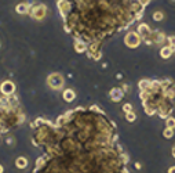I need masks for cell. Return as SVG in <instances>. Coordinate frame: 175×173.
Returning a JSON list of instances; mask_svg holds the SVG:
<instances>
[{"label": "cell", "instance_id": "6da1fadb", "mask_svg": "<svg viewBox=\"0 0 175 173\" xmlns=\"http://www.w3.org/2000/svg\"><path fill=\"white\" fill-rule=\"evenodd\" d=\"M57 7H58L61 17L63 20H66L68 15L71 14L73 11V8H75V3H73L72 0H58V2H57Z\"/></svg>", "mask_w": 175, "mask_h": 173}, {"label": "cell", "instance_id": "7a4b0ae2", "mask_svg": "<svg viewBox=\"0 0 175 173\" xmlns=\"http://www.w3.org/2000/svg\"><path fill=\"white\" fill-rule=\"evenodd\" d=\"M47 14V7L44 4H40V3H36V4L30 6V11L29 15L35 20H43Z\"/></svg>", "mask_w": 175, "mask_h": 173}, {"label": "cell", "instance_id": "3957f363", "mask_svg": "<svg viewBox=\"0 0 175 173\" xmlns=\"http://www.w3.org/2000/svg\"><path fill=\"white\" fill-rule=\"evenodd\" d=\"M141 40H142V37L136 32H128L126 35V37H124V42H126V44L130 49H136L141 44Z\"/></svg>", "mask_w": 175, "mask_h": 173}, {"label": "cell", "instance_id": "277c9868", "mask_svg": "<svg viewBox=\"0 0 175 173\" xmlns=\"http://www.w3.org/2000/svg\"><path fill=\"white\" fill-rule=\"evenodd\" d=\"M47 83H48V86L51 89H54V90H59L63 86V78L59 73H51L47 78Z\"/></svg>", "mask_w": 175, "mask_h": 173}, {"label": "cell", "instance_id": "5b68a950", "mask_svg": "<svg viewBox=\"0 0 175 173\" xmlns=\"http://www.w3.org/2000/svg\"><path fill=\"white\" fill-rule=\"evenodd\" d=\"M0 93H2L4 97H10V96H14L15 93V85L11 81H6L0 85Z\"/></svg>", "mask_w": 175, "mask_h": 173}, {"label": "cell", "instance_id": "8992f818", "mask_svg": "<svg viewBox=\"0 0 175 173\" xmlns=\"http://www.w3.org/2000/svg\"><path fill=\"white\" fill-rule=\"evenodd\" d=\"M136 33H138L139 36H141L142 39L145 40V39H148V37L150 36L152 31H150V28H149L148 24H139L138 29H136Z\"/></svg>", "mask_w": 175, "mask_h": 173}, {"label": "cell", "instance_id": "52a82bcc", "mask_svg": "<svg viewBox=\"0 0 175 173\" xmlns=\"http://www.w3.org/2000/svg\"><path fill=\"white\" fill-rule=\"evenodd\" d=\"M109 94H110V98H112L114 102H117L124 97V90H122V89H119V87H114L110 90Z\"/></svg>", "mask_w": 175, "mask_h": 173}, {"label": "cell", "instance_id": "ba28073f", "mask_svg": "<svg viewBox=\"0 0 175 173\" xmlns=\"http://www.w3.org/2000/svg\"><path fill=\"white\" fill-rule=\"evenodd\" d=\"M87 49H88L87 42L81 39H75V50L77 53H84V51H87Z\"/></svg>", "mask_w": 175, "mask_h": 173}, {"label": "cell", "instance_id": "9c48e42d", "mask_svg": "<svg viewBox=\"0 0 175 173\" xmlns=\"http://www.w3.org/2000/svg\"><path fill=\"white\" fill-rule=\"evenodd\" d=\"M30 6L29 3H20V4H17V7H15V11L18 12V14H29L30 11Z\"/></svg>", "mask_w": 175, "mask_h": 173}, {"label": "cell", "instance_id": "30bf717a", "mask_svg": "<svg viewBox=\"0 0 175 173\" xmlns=\"http://www.w3.org/2000/svg\"><path fill=\"white\" fill-rule=\"evenodd\" d=\"M62 97H63V100H65L66 102H71L75 100V97H76V93L72 90V89H66V90H63L62 93Z\"/></svg>", "mask_w": 175, "mask_h": 173}, {"label": "cell", "instance_id": "8fae6325", "mask_svg": "<svg viewBox=\"0 0 175 173\" xmlns=\"http://www.w3.org/2000/svg\"><path fill=\"white\" fill-rule=\"evenodd\" d=\"M15 165H17L18 169H25L28 166V159L25 156H18L17 161H15Z\"/></svg>", "mask_w": 175, "mask_h": 173}, {"label": "cell", "instance_id": "7c38bea8", "mask_svg": "<svg viewBox=\"0 0 175 173\" xmlns=\"http://www.w3.org/2000/svg\"><path fill=\"white\" fill-rule=\"evenodd\" d=\"M150 85H152V81H148V79H142V81H139V89H141V91H146L150 89Z\"/></svg>", "mask_w": 175, "mask_h": 173}, {"label": "cell", "instance_id": "4fadbf2b", "mask_svg": "<svg viewBox=\"0 0 175 173\" xmlns=\"http://www.w3.org/2000/svg\"><path fill=\"white\" fill-rule=\"evenodd\" d=\"M173 53H174V51L171 50L168 46H165V47H163V49L160 50V56L163 57V58H168V57H170Z\"/></svg>", "mask_w": 175, "mask_h": 173}, {"label": "cell", "instance_id": "5bb4252c", "mask_svg": "<svg viewBox=\"0 0 175 173\" xmlns=\"http://www.w3.org/2000/svg\"><path fill=\"white\" fill-rule=\"evenodd\" d=\"M163 136L165 139H171V137L174 136V129H170V127H167V129L163 132Z\"/></svg>", "mask_w": 175, "mask_h": 173}, {"label": "cell", "instance_id": "9a60e30c", "mask_svg": "<svg viewBox=\"0 0 175 173\" xmlns=\"http://www.w3.org/2000/svg\"><path fill=\"white\" fill-rule=\"evenodd\" d=\"M165 125H167V127H170V129H174L175 127V118H167V121H165Z\"/></svg>", "mask_w": 175, "mask_h": 173}, {"label": "cell", "instance_id": "2e32d148", "mask_svg": "<svg viewBox=\"0 0 175 173\" xmlns=\"http://www.w3.org/2000/svg\"><path fill=\"white\" fill-rule=\"evenodd\" d=\"M164 18V14L161 11H154L153 12V20L154 21H161Z\"/></svg>", "mask_w": 175, "mask_h": 173}, {"label": "cell", "instance_id": "e0dca14e", "mask_svg": "<svg viewBox=\"0 0 175 173\" xmlns=\"http://www.w3.org/2000/svg\"><path fill=\"white\" fill-rule=\"evenodd\" d=\"M167 42H168V47L173 51H175V36H170Z\"/></svg>", "mask_w": 175, "mask_h": 173}, {"label": "cell", "instance_id": "ac0fdd59", "mask_svg": "<svg viewBox=\"0 0 175 173\" xmlns=\"http://www.w3.org/2000/svg\"><path fill=\"white\" fill-rule=\"evenodd\" d=\"M135 118H136V115L134 114V112H127L126 114V119L128 121V122H134Z\"/></svg>", "mask_w": 175, "mask_h": 173}, {"label": "cell", "instance_id": "d6986e66", "mask_svg": "<svg viewBox=\"0 0 175 173\" xmlns=\"http://www.w3.org/2000/svg\"><path fill=\"white\" fill-rule=\"evenodd\" d=\"M123 111L126 112V114H127V112H132L131 104H128V102H127V104H124V105H123Z\"/></svg>", "mask_w": 175, "mask_h": 173}, {"label": "cell", "instance_id": "ffe728a7", "mask_svg": "<svg viewBox=\"0 0 175 173\" xmlns=\"http://www.w3.org/2000/svg\"><path fill=\"white\" fill-rule=\"evenodd\" d=\"M101 57H102V54H101V51L98 50V51H95L93 56H91V58H93V60H99Z\"/></svg>", "mask_w": 175, "mask_h": 173}, {"label": "cell", "instance_id": "44dd1931", "mask_svg": "<svg viewBox=\"0 0 175 173\" xmlns=\"http://www.w3.org/2000/svg\"><path fill=\"white\" fill-rule=\"evenodd\" d=\"M138 3H139V4H141L142 6V7H146V6H148L149 4V3H150V0H138Z\"/></svg>", "mask_w": 175, "mask_h": 173}, {"label": "cell", "instance_id": "7402d4cb", "mask_svg": "<svg viewBox=\"0 0 175 173\" xmlns=\"http://www.w3.org/2000/svg\"><path fill=\"white\" fill-rule=\"evenodd\" d=\"M168 173H175V166H174V168H171V169H170V172H168Z\"/></svg>", "mask_w": 175, "mask_h": 173}, {"label": "cell", "instance_id": "603a6c76", "mask_svg": "<svg viewBox=\"0 0 175 173\" xmlns=\"http://www.w3.org/2000/svg\"><path fill=\"white\" fill-rule=\"evenodd\" d=\"M173 156H174V158H175V146L173 147Z\"/></svg>", "mask_w": 175, "mask_h": 173}, {"label": "cell", "instance_id": "cb8c5ba5", "mask_svg": "<svg viewBox=\"0 0 175 173\" xmlns=\"http://www.w3.org/2000/svg\"><path fill=\"white\" fill-rule=\"evenodd\" d=\"M0 173H3V166L0 165Z\"/></svg>", "mask_w": 175, "mask_h": 173}]
</instances>
